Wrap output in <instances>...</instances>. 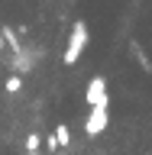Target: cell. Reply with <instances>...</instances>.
Segmentation results:
<instances>
[{
	"label": "cell",
	"mask_w": 152,
	"mask_h": 155,
	"mask_svg": "<svg viewBox=\"0 0 152 155\" xmlns=\"http://www.w3.org/2000/svg\"><path fill=\"white\" fill-rule=\"evenodd\" d=\"M87 42H91L87 23H84V19H75V26H71V32H68V45H65V55H62V65H65V68L78 65V58L84 55Z\"/></svg>",
	"instance_id": "obj_1"
},
{
	"label": "cell",
	"mask_w": 152,
	"mask_h": 155,
	"mask_svg": "<svg viewBox=\"0 0 152 155\" xmlns=\"http://www.w3.org/2000/svg\"><path fill=\"white\" fill-rule=\"evenodd\" d=\"M84 104L91 107V110H97V107H110V97H107V78L104 74H94L91 81H87Z\"/></svg>",
	"instance_id": "obj_2"
},
{
	"label": "cell",
	"mask_w": 152,
	"mask_h": 155,
	"mask_svg": "<svg viewBox=\"0 0 152 155\" xmlns=\"http://www.w3.org/2000/svg\"><path fill=\"white\" fill-rule=\"evenodd\" d=\"M107 126H110V113H107V107H97V110L87 113L84 133H87V136H100V133H107Z\"/></svg>",
	"instance_id": "obj_3"
},
{
	"label": "cell",
	"mask_w": 152,
	"mask_h": 155,
	"mask_svg": "<svg viewBox=\"0 0 152 155\" xmlns=\"http://www.w3.org/2000/svg\"><path fill=\"white\" fill-rule=\"evenodd\" d=\"M55 142H58V149H68V145H71V129H68V123L55 126Z\"/></svg>",
	"instance_id": "obj_4"
},
{
	"label": "cell",
	"mask_w": 152,
	"mask_h": 155,
	"mask_svg": "<svg viewBox=\"0 0 152 155\" xmlns=\"http://www.w3.org/2000/svg\"><path fill=\"white\" fill-rule=\"evenodd\" d=\"M39 145H42V136H39V133H29L26 136V155H39Z\"/></svg>",
	"instance_id": "obj_5"
},
{
	"label": "cell",
	"mask_w": 152,
	"mask_h": 155,
	"mask_svg": "<svg viewBox=\"0 0 152 155\" xmlns=\"http://www.w3.org/2000/svg\"><path fill=\"white\" fill-rule=\"evenodd\" d=\"M3 91H7V94H19V91H23V78H19V74H10L7 84H3Z\"/></svg>",
	"instance_id": "obj_6"
}]
</instances>
